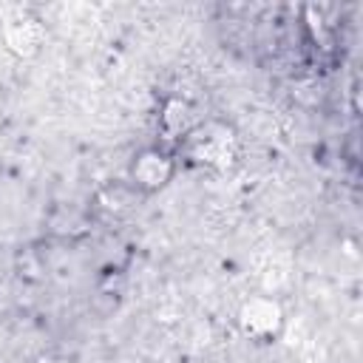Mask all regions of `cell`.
<instances>
[{"instance_id":"obj_1","label":"cell","mask_w":363,"mask_h":363,"mask_svg":"<svg viewBox=\"0 0 363 363\" xmlns=\"http://www.w3.org/2000/svg\"><path fill=\"white\" fill-rule=\"evenodd\" d=\"M190 139V150L196 159L207 162V164H230L233 156H235V139H233V130L224 128V125H204V128H196L187 133Z\"/></svg>"},{"instance_id":"obj_2","label":"cell","mask_w":363,"mask_h":363,"mask_svg":"<svg viewBox=\"0 0 363 363\" xmlns=\"http://www.w3.org/2000/svg\"><path fill=\"white\" fill-rule=\"evenodd\" d=\"M281 323H284V312L281 303L272 298H250L241 309V326L252 337H269L281 329Z\"/></svg>"},{"instance_id":"obj_3","label":"cell","mask_w":363,"mask_h":363,"mask_svg":"<svg viewBox=\"0 0 363 363\" xmlns=\"http://www.w3.org/2000/svg\"><path fill=\"white\" fill-rule=\"evenodd\" d=\"M130 176L136 182V187H142V190H159V187H164L170 182L173 162H170L167 153L150 147V150H142L136 156V162L130 167Z\"/></svg>"},{"instance_id":"obj_4","label":"cell","mask_w":363,"mask_h":363,"mask_svg":"<svg viewBox=\"0 0 363 363\" xmlns=\"http://www.w3.org/2000/svg\"><path fill=\"white\" fill-rule=\"evenodd\" d=\"M162 125L164 130H170L173 136H187L193 130V108L187 99H167L164 113H162Z\"/></svg>"},{"instance_id":"obj_5","label":"cell","mask_w":363,"mask_h":363,"mask_svg":"<svg viewBox=\"0 0 363 363\" xmlns=\"http://www.w3.org/2000/svg\"><path fill=\"white\" fill-rule=\"evenodd\" d=\"M6 43L14 48V51H20V54H31L34 48H37V26L34 23H14V26H9V31H6Z\"/></svg>"}]
</instances>
